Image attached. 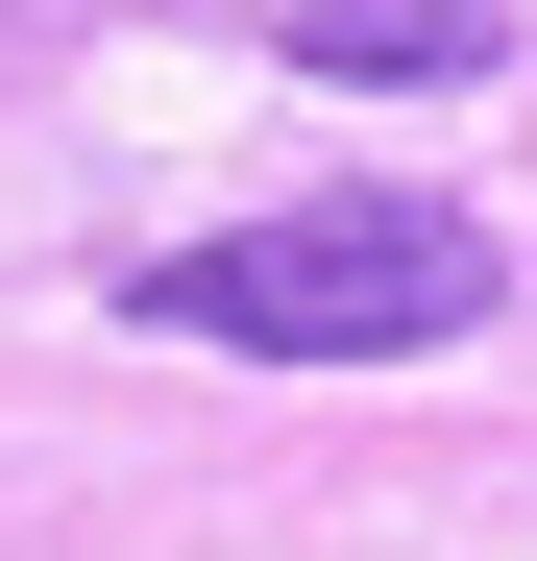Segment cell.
I'll list each match as a JSON object with an SVG mask.
<instances>
[{
	"label": "cell",
	"mask_w": 537,
	"mask_h": 561,
	"mask_svg": "<svg viewBox=\"0 0 537 561\" xmlns=\"http://www.w3.org/2000/svg\"><path fill=\"white\" fill-rule=\"evenodd\" d=\"M489 318H513V244L465 196H391V171L123 268V342H244V366H415V342H489Z\"/></svg>",
	"instance_id": "1"
},
{
	"label": "cell",
	"mask_w": 537,
	"mask_h": 561,
	"mask_svg": "<svg viewBox=\"0 0 537 561\" xmlns=\"http://www.w3.org/2000/svg\"><path fill=\"white\" fill-rule=\"evenodd\" d=\"M294 49L367 99H439V73H489V0H294Z\"/></svg>",
	"instance_id": "2"
}]
</instances>
